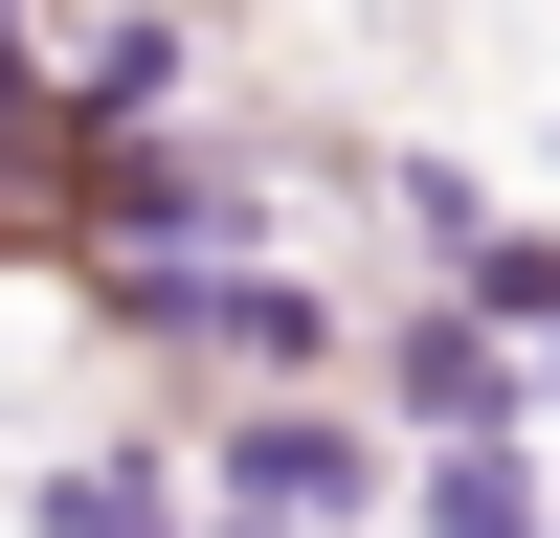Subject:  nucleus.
Segmentation results:
<instances>
[]
</instances>
